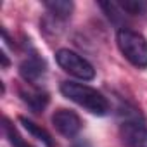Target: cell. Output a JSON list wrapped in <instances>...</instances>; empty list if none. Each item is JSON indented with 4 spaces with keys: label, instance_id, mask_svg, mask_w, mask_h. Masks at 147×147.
I'll return each instance as SVG.
<instances>
[{
    "label": "cell",
    "instance_id": "obj_2",
    "mask_svg": "<svg viewBox=\"0 0 147 147\" xmlns=\"http://www.w3.org/2000/svg\"><path fill=\"white\" fill-rule=\"evenodd\" d=\"M116 42L119 47V52L125 55V59L133 64L138 69L147 67V40L128 28H123L116 35Z\"/></svg>",
    "mask_w": 147,
    "mask_h": 147
},
{
    "label": "cell",
    "instance_id": "obj_4",
    "mask_svg": "<svg viewBox=\"0 0 147 147\" xmlns=\"http://www.w3.org/2000/svg\"><path fill=\"white\" fill-rule=\"evenodd\" d=\"M121 137L128 147H147V126L142 116L133 119H123Z\"/></svg>",
    "mask_w": 147,
    "mask_h": 147
},
{
    "label": "cell",
    "instance_id": "obj_7",
    "mask_svg": "<svg viewBox=\"0 0 147 147\" xmlns=\"http://www.w3.org/2000/svg\"><path fill=\"white\" fill-rule=\"evenodd\" d=\"M19 95L23 99V102L33 111V113H42L47 104H49V94L40 90V88H21Z\"/></svg>",
    "mask_w": 147,
    "mask_h": 147
},
{
    "label": "cell",
    "instance_id": "obj_11",
    "mask_svg": "<svg viewBox=\"0 0 147 147\" xmlns=\"http://www.w3.org/2000/svg\"><path fill=\"white\" fill-rule=\"evenodd\" d=\"M118 7L123 11V14L126 12L128 16H142L147 11V2L145 0H125L118 4Z\"/></svg>",
    "mask_w": 147,
    "mask_h": 147
},
{
    "label": "cell",
    "instance_id": "obj_3",
    "mask_svg": "<svg viewBox=\"0 0 147 147\" xmlns=\"http://www.w3.org/2000/svg\"><path fill=\"white\" fill-rule=\"evenodd\" d=\"M55 61H57V64L67 73V75L75 76L78 80L88 82V80H94L95 78V69H94V66L85 57H82L80 54L73 52L69 49H59L55 52Z\"/></svg>",
    "mask_w": 147,
    "mask_h": 147
},
{
    "label": "cell",
    "instance_id": "obj_12",
    "mask_svg": "<svg viewBox=\"0 0 147 147\" xmlns=\"http://www.w3.org/2000/svg\"><path fill=\"white\" fill-rule=\"evenodd\" d=\"M0 59H2V66L4 67H9V59H7V55H5V52H2V54H0Z\"/></svg>",
    "mask_w": 147,
    "mask_h": 147
},
{
    "label": "cell",
    "instance_id": "obj_1",
    "mask_svg": "<svg viewBox=\"0 0 147 147\" xmlns=\"http://www.w3.org/2000/svg\"><path fill=\"white\" fill-rule=\"evenodd\" d=\"M61 94L78 104L80 107L87 109L88 113L95 116H106L111 111L109 100L95 88L85 85V83H75V82H64L61 83Z\"/></svg>",
    "mask_w": 147,
    "mask_h": 147
},
{
    "label": "cell",
    "instance_id": "obj_8",
    "mask_svg": "<svg viewBox=\"0 0 147 147\" xmlns=\"http://www.w3.org/2000/svg\"><path fill=\"white\" fill-rule=\"evenodd\" d=\"M45 9L55 18V19H69L73 11H75V4L69 2V0H47V2H43Z\"/></svg>",
    "mask_w": 147,
    "mask_h": 147
},
{
    "label": "cell",
    "instance_id": "obj_9",
    "mask_svg": "<svg viewBox=\"0 0 147 147\" xmlns=\"http://www.w3.org/2000/svg\"><path fill=\"white\" fill-rule=\"evenodd\" d=\"M19 123L35 137V138H38L40 142H43L47 147H54V140H52V137H50V133L45 130V128H42L40 125H36L35 121H31V119H28L26 116H19Z\"/></svg>",
    "mask_w": 147,
    "mask_h": 147
},
{
    "label": "cell",
    "instance_id": "obj_6",
    "mask_svg": "<svg viewBox=\"0 0 147 147\" xmlns=\"http://www.w3.org/2000/svg\"><path fill=\"white\" fill-rule=\"evenodd\" d=\"M45 73H47V62L36 52L28 55L19 66V75L23 76V80L26 83H31V85L38 83L45 76Z\"/></svg>",
    "mask_w": 147,
    "mask_h": 147
},
{
    "label": "cell",
    "instance_id": "obj_10",
    "mask_svg": "<svg viewBox=\"0 0 147 147\" xmlns=\"http://www.w3.org/2000/svg\"><path fill=\"white\" fill-rule=\"evenodd\" d=\"M2 128H4V133H5V137H7V140L11 142L12 147H33V145H30V144L19 135V131H18L16 126L9 121V118H4Z\"/></svg>",
    "mask_w": 147,
    "mask_h": 147
},
{
    "label": "cell",
    "instance_id": "obj_5",
    "mask_svg": "<svg viewBox=\"0 0 147 147\" xmlns=\"http://www.w3.org/2000/svg\"><path fill=\"white\" fill-rule=\"evenodd\" d=\"M52 125L54 128L66 138H73L75 135H78V131L82 130V119L75 111L69 109H59L54 113L52 116Z\"/></svg>",
    "mask_w": 147,
    "mask_h": 147
}]
</instances>
